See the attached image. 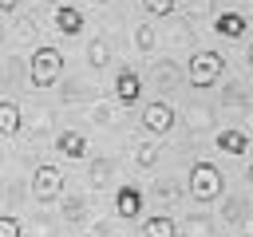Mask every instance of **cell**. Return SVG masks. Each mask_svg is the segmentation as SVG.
<instances>
[{"label":"cell","instance_id":"19","mask_svg":"<svg viewBox=\"0 0 253 237\" xmlns=\"http://www.w3.org/2000/svg\"><path fill=\"white\" fill-rule=\"evenodd\" d=\"M16 4H20V0H0V16H12V12H16Z\"/></svg>","mask_w":253,"mask_h":237},{"label":"cell","instance_id":"13","mask_svg":"<svg viewBox=\"0 0 253 237\" xmlns=\"http://www.w3.org/2000/svg\"><path fill=\"white\" fill-rule=\"evenodd\" d=\"M16 130H20V107H16L12 99H4V103H0V134L12 138Z\"/></svg>","mask_w":253,"mask_h":237},{"label":"cell","instance_id":"20","mask_svg":"<svg viewBox=\"0 0 253 237\" xmlns=\"http://www.w3.org/2000/svg\"><path fill=\"white\" fill-rule=\"evenodd\" d=\"M245 174H249V186H253V166H249V170H245Z\"/></svg>","mask_w":253,"mask_h":237},{"label":"cell","instance_id":"1","mask_svg":"<svg viewBox=\"0 0 253 237\" xmlns=\"http://www.w3.org/2000/svg\"><path fill=\"white\" fill-rule=\"evenodd\" d=\"M221 190H225V178H221V170L213 166V162H194L190 166V198L198 201V205H210V201H217L221 198Z\"/></svg>","mask_w":253,"mask_h":237},{"label":"cell","instance_id":"8","mask_svg":"<svg viewBox=\"0 0 253 237\" xmlns=\"http://www.w3.org/2000/svg\"><path fill=\"white\" fill-rule=\"evenodd\" d=\"M55 28H59L63 36H83V32H87V16H83L75 4H59V8H55Z\"/></svg>","mask_w":253,"mask_h":237},{"label":"cell","instance_id":"15","mask_svg":"<svg viewBox=\"0 0 253 237\" xmlns=\"http://www.w3.org/2000/svg\"><path fill=\"white\" fill-rule=\"evenodd\" d=\"M87 63H91V67H103V63H107V43H103V40H95V43L87 47Z\"/></svg>","mask_w":253,"mask_h":237},{"label":"cell","instance_id":"21","mask_svg":"<svg viewBox=\"0 0 253 237\" xmlns=\"http://www.w3.org/2000/svg\"><path fill=\"white\" fill-rule=\"evenodd\" d=\"M249 63H253V47H249Z\"/></svg>","mask_w":253,"mask_h":237},{"label":"cell","instance_id":"18","mask_svg":"<svg viewBox=\"0 0 253 237\" xmlns=\"http://www.w3.org/2000/svg\"><path fill=\"white\" fill-rule=\"evenodd\" d=\"M0 237H20V221H16L12 213L0 217Z\"/></svg>","mask_w":253,"mask_h":237},{"label":"cell","instance_id":"17","mask_svg":"<svg viewBox=\"0 0 253 237\" xmlns=\"http://www.w3.org/2000/svg\"><path fill=\"white\" fill-rule=\"evenodd\" d=\"M154 158H158V142H142L138 146V166L146 170V166H154Z\"/></svg>","mask_w":253,"mask_h":237},{"label":"cell","instance_id":"11","mask_svg":"<svg viewBox=\"0 0 253 237\" xmlns=\"http://www.w3.org/2000/svg\"><path fill=\"white\" fill-rule=\"evenodd\" d=\"M213 146L221 150V154H249V134L245 130H237V126H221L217 130V138H213Z\"/></svg>","mask_w":253,"mask_h":237},{"label":"cell","instance_id":"12","mask_svg":"<svg viewBox=\"0 0 253 237\" xmlns=\"http://www.w3.org/2000/svg\"><path fill=\"white\" fill-rule=\"evenodd\" d=\"M138 237H178V225H174V217L158 213V217H146L138 225Z\"/></svg>","mask_w":253,"mask_h":237},{"label":"cell","instance_id":"6","mask_svg":"<svg viewBox=\"0 0 253 237\" xmlns=\"http://www.w3.org/2000/svg\"><path fill=\"white\" fill-rule=\"evenodd\" d=\"M115 213L123 217V221H138L142 217V190L138 186H119L115 190Z\"/></svg>","mask_w":253,"mask_h":237},{"label":"cell","instance_id":"9","mask_svg":"<svg viewBox=\"0 0 253 237\" xmlns=\"http://www.w3.org/2000/svg\"><path fill=\"white\" fill-rule=\"evenodd\" d=\"M213 32H217L221 40H241V36L249 32V16H241V12H221V16H213Z\"/></svg>","mask_w":253,"mask_h":237},{"label":"cell","instance_id":"5","mask_svg":"<svg viewBox=\"0 0 253 237\" xmlns=\"http://www.w3.org/2000/svg\"><path fill=\"white\" fill-rule=\"evenodd\" d=\"M142 126L150 130V134H166L170 126H174V107L170 103H162V99H154V103H146L142 107Z\"/></svg>","mask_w":253,"mask_h":237},{"label":"cell","instance_id":"10","mask_svg":"<svg viewBox=\"0 0 253 237\" xmlns=\"http://www.w3.org/2000/svg\"><path fill=\"white\" fill-rule=\"evenodd\" d=\"M51 146H55V150H59V154H63V158H75V162H79V158H87V154H91V146H87V138H83V134H79V130H59V134H55V142H51Z\"/></svg>","mask_w":253,"mask_h":237},{"label":"cell","instance_id":"2","mask_svg":"<svg viewBox=\"0 0 253 237\" xmlns=\"http://www.w3.org/2000/svg\"><path fill=\"white\" fill-rule=\"evenodd\" d=\"M221 71H225V55H221L217 47H202V51L190 55V87L210 91V87L221 79Z\"/></svg>","mask_w":253,"mask_h":237},{"label":"cell","instance_id":"4","mask_svg":"<svg viewBox=\"0 0 253 237\" xmlns=\"http://www.w3.org/2000/svg\"><path fill=\"white\" fill-rule=\"evenodd\" d=\"M59 194H63V170L51 166V162L36 166V174H32V198L36 201H55Z\"/></svg>","mask_w":253,"mask_h":237},{"label":"cell","instance_id":"16","mask_svg":"<svg viewBox=\"0 0 253 237\" xmlns=\"http://www.w3.org/2000/svg\"><path fill=\"white\" fill-rule=\"evenodd\" d=\"M134 43H138V51H150V47H154V32H150V24H138Z\"/></svg>","mask_w":253,"mask_h":237},{"label":"cell","instance_id":"14","mask_svg":"<svg viewBox=\"0 0 253 237\" xmlns=\"http://www.w3.org/2000/svg\"><path fill=\"white\" fill-rule=\"evenodd\" d=\"M174 4L178 0H142V8H146V16H174Z\"/></svg>","mask_w":253,"mask_h":237},{"label":"cell","instance_id":"3","mask_svg":"<svg viewBox=\"0 0 253 237\" xmlns=\"http://www.w3.org/2000/svg\"><path fill=\"white\" fill-rule=\"evenodd\" d=\"M63 75V51L59 47H36L32 51V87H55Z\"/></svg>","mask_w":253,"mask_h":237},{"label":"cell","instance_id":"7","mask_svg":"<svg viewBox=\"0 0 253 237\" xmlns=\"http://www.w3.org/2000/svg\"><path fill=\"white\" fill-rule=\"evenodd\" d=\"M115 99H119L123 107H134V103L142 99V79H138V71L119 67V75H115Z\"/></svg>","mask_w":253,"mask_h":237}]
</instances>
